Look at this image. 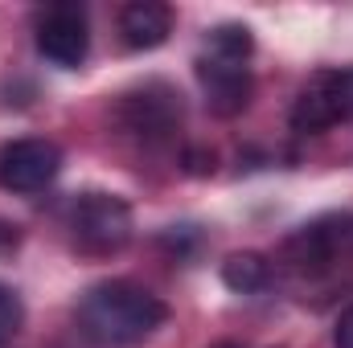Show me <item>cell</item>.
<instances>
[{
	"label": "cell",
	"mask_w": 353,
	"mask_h": 348,
	"mask_svg": "<svg viewBox=\"0 0 353 348\" xmlns=\"http://www.w3.org/2000/svg\"><path fill=\"white\" fill-rule=\"evenodd\" d=\"M169 307L140 283L128 279H111L90 287L79 299V332L87 336L94 348H132L148 340L161 324H165Z\"/></svg>",
	"instance_id": "obj_1"
},
{
	"label": "cell",
	"mask_w": 353,
	"mask_h": 348,
	"mask_svg": "<svg viewBox=\"0 0 353 348\" xmlns=\"http://www.w3.org/2000/svg\"><path fill=\"white\" fill-rule=\"evenodd\" d=\"M62 173V148L50 140H12L0 152V184L8 193H41Z\"/></svg>",
	"instance_id": "obj_5"
},
{
	"label": "cell",
	"mask_w": 353,
	"mask_h": 348,
	"mask_svg": "<svg viewBox=\"0 0 353 348\" xmlns=\"http://www.w3.org/2000/svg\"><path fill=\"white\" fill-rule=\"evenodd\" d=\"M119 33L132 50H157L169 41L173 33V12L169 4H157V0H136L119 12Z\"/></svg>",
	"instance_id": "obj_8"
},
{
	"label": "cell",
	"mask_w": 353,
	"mask_h": 348,
	"mask_svg": "<svg viewBox=\"0 0 353 348\" xmlns=\"http://www.w3.org/2000/svg\"><path fill=\"white\" fill-rule=\"evenodd\" d=\"M197 83L205 90L210 111L222 119L239 115L251 102V66L239 54H222V50L205 45V54L197 58Z\"/></svg>",
	"instance_id": "obj_3"
},
{
	"label": "cell",
	"mask_w": 353,
	"mask_h": 348,
	"mask_svg": "<svg viewBox=\"0 0 353 348\" xmlns=\"http://www.w3.org/2000/svg\"><path fill=\"white\" fill-rule=\"evenodd\" d=\"M337 111L341 119H353V70H337Z\"/></svg>",
	"instance_id": "obj_11"
},
{
	"label": "cell",
	"mask_w": 353,
	"mask_h": 348,
	"mask_svg": "<svg viewBox=\"0 0 353 348\" xmlns=\"http://www.w3.org/2000/svg\"><path fill=\"white\" fill-rule=\"evenodd\" d=\"M37 50L46 62L74 70L87 62L90 50V29H87V12L79 4H50L37 17Z\"/></svg>",
	"instance_id": "obj_4"
},
{
	"label": "cell",
	"mask_w": 353,
	"mask_h": 348,
	"mask_svg": "<svg viewBox=\"0 0 353 348\" xmlns=\"http://www.w3.org/2000/svg\"><path fill=\"white\" fill-rule=\"evenodd\" d=\"M218 348H234V345H218Z\"/></svg>",
	"instance_id": "obj_14"
},
{
	"label": "cell",
	"mask_w": 353,
	"mask_h": 348,
	"mask_svg": "<svg viewBox=\"0 0 353 348\" xmlns=\"http://www.w3.org/2000/svg\"><path fill=\"white\" fill-rule=\"evenodd\" d=\"M333 345H337V348H353V307H345V312H341L337 332H333Z\"/></svg>",
	"instance_id": "obj_12"
},
{
	"label": "cell",
	"mask_w": 353,
	"mask_h": 348,
	"mask_svg": "<svg viewBox=\"0 0 353 348\" xmlns=\"http://www.w3.org/2000/svg\"><path fill=\"white\" fill-rule=\"evenodd\" d=\"M267 279H271V266H267L263 254H230V259L222 262V283L230 287V291H239V295H255V291H263Z\"/></svg>",
	"instance_id": "obj_9"
},
{
	"label": "cell",
	"mask_w": 353,
	"mask_h": 348,
	"mask_svg": "<svg viewBox=\"0 0 353 348\" xmlns=\"http://www.w3.org/2000/svg\"><path fill=\"white\" fill-rule=\"evenodd\" d=\"M21 324H25V303H21V295L0 283V348L21 332Z\"/></svg>",
	"instance_id": "obj_10"
},
{
	"label": "cell",
	"mask_w": 353,
	"mask_h": 348,
	"mask_svg": "<svg viewBox=\"0 0 353 348\" xmlns=\"http://www.w3.org/2000/svg\"><path fill=\"white\" fill-rule=\"evenodd\" d=\"M17 242H21V234H17V226H4V221H0V250H12Z\"/></svg>",
	"instance_id": "obj_13"
},
{
	"label": "cell",
	"mask_w": 353,
	"mask_h": 348,
	"mask_svg": "<svg viewBox=\"0 0 353 348\" xmlns=\"http://www.w3.org/2000/svg\"><path fill=\"white\" fill-rule=\"evenodd\" d=\"M341 123V111H337V70H316L304 87H300V98L292 107V127L296 131H325Z\"/></svg>",
	"instance_id": "obj_7"
},
{
	"label": "cell",
	"mask_w": 353,
	"mask_h": 348,
	"mask_svg": "<svg viewBox=\"0 0 353 348\" xmlns=\"http://www.w3.org/2000/svg\"><path fill=\"white\" fill-rule=\"evenodd\" d=\"M119 123L144 140H165L181 123V102L165 83H144L119 102Z\"/></svg>",
	"instance_id": "obj_6"
},
{
	"label": "cell",
	"mask_w": 353,
	"mask_h": 348,
	"mask_svg": "<svg viewBox=\"0 0 353 348\" xmlns=\"http://www.w3.org/2000/svg\"><path fill=\"white\" fill-rule=\"evenodd\" d=\"M70 234L83 254H115L132 238V209L111 193H83L70 209Z\"/></svg>",
	"instance_id": "obj_2"
}]
</instances>
